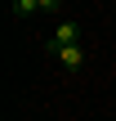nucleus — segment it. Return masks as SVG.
Wrapping results in <instances>:
<instances>
[{
	"instance_id": "obj_1",
	"label": "nucleus",
	"mask_w": 116,
	"mask_h": 121,
	"mask_svg": "<svg viewBox=\"0 0 116 121\" xmlns=\"http://www.w3.org/2000/svg\"><path fill=\"white\" fill-rule=\"evenodd\" d=\"M67 45H80V27H76L72 18H63V22L54 27V36H49V49H54V54L67 49Z\"/></svg>"
},
{
	"instance_id": "obj_2",
	"label": "nucleus",
	"mask_w": 116,
	"mask_h": 121,
	"mask_svg": "<svg viewBox=\"0 0 116 121\" xmlns=\"http://www.w3.org/2000/svg\"><path fill=\"white\" fill-rule=\"evenodd\" d=\"M58 63H63L67 72H80V63H85V49H80V45H67V49H58Z\"/></svg>"
},
{
	"instance_id": "obj_3",
	"label": "nucleus",
	"mask_w": 116,
	"mask_h": 121,
	"mask_svg": "<svg viewBox=\"0 0 116 121\" xmlns=\"http://www.w3.org/2000/svg\"><path fill=\"white\" fill-rule=\"evenodd\" d=\"M36 9H58V4H54V0H18V4H13L18 18H27V13H36Z\"/></svg>"
}]
</instances>
